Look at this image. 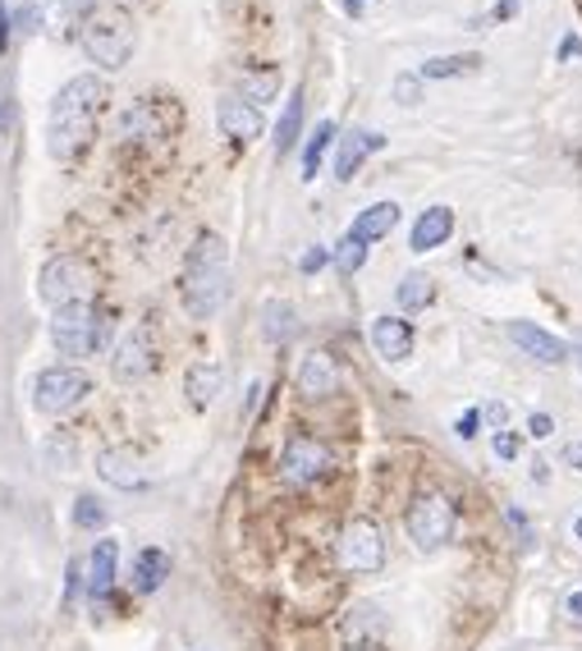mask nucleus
Masks as SVG:
<instances>
[{
    "instance_id": "f257e3e1",
    "label": "nucleus",
    "mask_w": 582,
    "mask_h": 651,
    "mask_svg": "<svg viewBox=\"0 0 582 651\" xmlns=\"http://www.w3.org/2000/svg\"><path fill=\"white\" fill-rule=\"evenodd\" d=\"M106 83L97 73H79L69 79L56 101H51V120H47V147L56 161H73L79 151H88V142L97 138V120L106 110Z\"/></svg>"
},
{
    "instance_id": "f03ea898",
    "label": "nucleus",
    "mask_w": 582,
    "mask_h": 651,
    "mask_svg": "<svg viewBox=\"0 0 582 651\" xmlns=\"http://www.w3.org/2000/svg\"><path fill=\"white\" fill-rule=\"evenodd\" d=\"M179 298L188 317L198 322H211L225 298H229V248L220 235H211V229H203L198 239H193L188 257H184V276H179Z\"/></svg>"
},
{
    "instance_id": "7ed1b4c3",
    "label": "nucleus",
    "mask_w": 582,
    "mask_h": 651,
    "mask_svg": "<svg viewBox=\"0 0 582 651\" xmlns=\"http://www.w3.org/2000/svg\"><path fill=\"white\" fill-rule=\"evenodd\" d=\"M134 47H138V32H134L129 14H120V10H92V19L83 23V51H88V60L110 69V73L134 60Z\"/></svg>"
},
{
    "instance_id": "20e7f679",
    "label": "nucleus",
    "mask_w": 582,
    "mask_h": 651,
    "mask_svg": "<svg viewBox=\"0 0 582 651\" xmlns=\"http://www.w3.org/2000/svg\"><path fill=\"white\" fill-rule=\"evenodd\" d=\"M51 339H56V349L65 358H88L101 349V339H106V322L101 313L92 308V303H65V308H56L51 317Z\"/></svg>"
},
{
    "instance_id": "39448f33",
    "label": "nucleus",
    "mask_w": 582,
    "mask_h": 651,
    "mask_svg": "<svg viewBox=\"0 0 582 651\" xmlns=\"http://www.w3.org/2000/svg\"><path fill=\"white\" fill-rule=\"evenodd\" d=\"M88 395H92V376L83 367H47V372H37V381H32V404H37V413H47V417H60L69 408H79Z\"/></svg>"
},
{
    "instance_id": "423d86ee",
    "label": "nucleus",
    "mask_w": 582,
    "mask_h": 651,
    "mask_svg": "<svg viewBox=\"0 0 582 651\" xmlns=\"http://www.w3.org/2000/svg\"><path fill=\"white\" fill-rule=\"evenodd\" d=\"M404 527L417 551H441L454 537V505L445 501L441 491H422L417 501L404 514Z\"/></svg>"
},
{
    "instance_id": "0eeeda50",
    "label": "nucleus",
    "mask_w": 582,
    "mask_h": 651,
    "mask_svg": "<svg viewBox=\"0 0 582 651\" xmlns=\"http://www.w3.org/2000/svg\"><path fill=\"white\" fill-rule=\"evenodd\" d=\"M88 285H92V272L79 262V257H51L42 266V276H37V294L51 308H65V303H83L88 298Z\"/></svg>"
},
{
    "instance_id": "6e6552de",
    "label": "nucleus",
    "mask_w": 582,
    "mask_h": 651,
    "mask_svg": "<svg viewBox=\"0 0 582 651\" xmlns=\"http://www.w3.org/2000/svg\"><path fill=\"white\" fill-rule=\"evenodd\" d=\"M335 555H339V564L348 573H376L385 564V537H381V527L372 519L344 523L339 542H335Z\"/></svg>"
},
{
    "instance_id": "1a4fd4ad",
    "label": "nucleus",
    "mask_w": 582,
    "mask_h": 651,
    "mask_svg": "<svg viewBox=\"0 0 582 651\" xmlns=\"http://www.w3.org/2000/svg\"><path fill=\"white\" fill-rule=\"evenodd\" d=\"M331 473V450L317 436H289L280 450V477L289 486H313L317 477Z\"/></svg>"
},
{
    "instance_id": "9d476101",
    "label": "nucleus",
    "mask_w": 582,
    "mask_h": 651,
    "mask_svg": "<svg viewBox=\"0 0 582 651\" xmlns=\"http://www.w3.org/2000/svg\"><path fill=\"white\" fill-rule=\"evenodd\" d=\"M157 367V344H151V326H134L120 344H115V358H110V372L120 386H134V381L151 376Z\"/></svg>"
},
{
    "instance_id": "9b49d317",
    "label": "nucleus",
    "mask_w": 582,
    "mask_h": 651,
    "mask_svg": "<svg viewBox=\"0 0 582 651\" xmlns=\"http://www.w3.org/2000/svg\"><path fill=\"white\" fill-rule=\"evenodd\" d=\"M216 125H220V134L229 138V142H253V138H262V129H266V120H262V110L248 101V97H239V92H225L220 101H216Z\"/></svg>"
},
{
    "instance_id": "f8f14e48",
    "label": "nucleus",
    "mask_w": 582,
    "mask_h": 651,
    "mask_svg": "<svg viewBox=\"0 0 582 651\" xmlns=\"http://www.w3.org/2000/svg\"><path fill=\"white\" fill-rule=\"evenodd\" d=\"M510 339L519 344V349H523L527 358L546 363V367H560V363L569 358V344H564L560 335H551V331L532 326V322H510Z\"/></svg>"
},
{
    "instance_id": "ddd939ff",
    "label": "nucleus",
    "mask_w": 582,
    "mask_h": 651,
    "mask_svg": "<svg viewBox=\"0 0 582 651\" xmlns=\"http://www.w3.org/2000/svg\"><path fill=\"white\" fill-rule=\"evenodd\" d=\"M298 395H307V400H322V395H335V386H339V367H335V358L326 354V349H313V354H303L298 358Z\"/></svg>"
},
{
    "instance_id": "4468645a",
    "label": "nucleus",
    "mask_w": 582,
    "mask_h": 651,
    "mask_svg": "<svg viewBox=\"0 0 582 651\" xmlns=\"http://www.w3.org/2000/svg\"><path fill=\"white\" fill-rule=\"evenodd\" d=\"M97 473H101V482H110L115 491H142V486H147V473H142V464H138L134 450H101V454H97Z\"/></svg>"
},
{
    "instance_id": "2eb2a0df",
    "label": "nucleus",
    "mask_w": 582,
    "mask_h": 651,
    "mask_svg": "<svg viewBox=\"0 0 582 651\" xmlns=\"http://www.w3.org/2000/svg\"><path fill=\"white\" fill-rule=\"evenodd\" d=\"M385 138L376 129H354L339 138V151H335V179H354L363 170V161L372 157V151H381Z\"/></svg>"
},
{
    "instance_id": "dca6fc26",
    "label": "nucleus",
    "mask_w": 582,
    "mask_h": 651,
    "mask_svg": "<svg viewBox=\"0 0 582 651\" xmlns=\"http://www.w3.org/2000/svg\"><path fill=\"white\" fill-rule=\"evenodd\" d=\"M372 349L385 363H404L413 354V326L404 317H376L372 322Z\"/></svg>"
},
{
    "instance_id": "f3484780",
    "label": "nucleus",
    "mask_w": 582,
    "mask_h": 651,
    "mask_svg": "<svg viewBox=\"0 0 582 651\" xmlns=\"http://www.w3.org/2000/svg\"><path fill=\"white\" fill-rule=\"evenodd\" d=\"M450 235H454V211H450V207H426V211L417 216V225H413V235H408V248H413V253H432V248H441Z\"/></svg>"
},
{
    "instance_id": "a211bd4d",
    "label": "nucleus",
    "mask_w": 582,
    "mask_h": 651,
    "mask_svg": "<svg viewBox=\"0 0 582 651\" xmlns=\"http://www.w3.org/2000/svg\"><path fill=\"white\" fill-rule=\"evenodd\" d=\"M225 391V367L220 363H193L184 376V395L193 408H211L216 395Z\"/></svg>"
},
{
    "instance_id": "6ab92c4d",
    "label": "nucleus",
    "mask_w": 582,
    "mask_h": 651,
    "mask_svg": "<svg viewBox=\"0 0 582 651\" xmlns=\"http://www.w3.org/2000/svg\"><path fill=\"white\" fill-rule=\"evenodd\" d=\"M395 225H399V203H372L367 211H358L354 229H348V239H358V244H376V239L391 235Z\"/></svg>"
},
{
    "instance_id": "aec40b11",
    "label": "nucleus",
    "mask_w": 582,
    "mask_h": 651,
    "mask_svg": "<svg viewBox=\"0 0 582 651\" xmlns=\"http://www.w3.org/2000/svg\"><path fill=\"white\" fill-rule=\"evenodd\" d=\"M115 564H120V542H97L92 546V560H88V592L92 601H101L110 588H115Z\"/></svg>"
},
{
    "instance_id": "412c9836",
    "label": "nucleus",
    "mask_w": 582,
    "mask_h": 651,
    "mask_svg": "<svg viewBox=\"0 0 582 651\" xmlns=\"http://www.w3.org/2000/svg\"><path fill=\"white\" fill-rule=\"evenodd\" d=\"M37 10H42V23H51L56 32H69L92 19L97 0H37Z\"/></svg>"
},
{
    "instance_id": "4be33fe9",
    "label": "nucleus",
    "mask_w": 582,
    "mask_h": 651,
    "mask_svg": "<svg viewBox=\"0 0 582 651\" xmlns=\"http://www.w3.org/2000/svg\"><path fill=\"white\" fill-rule=\"evenodd\" d=\"M166 579H170V555L161 546L138 551V560H134V588L138 592H157Z\"/></svg>"
},
{
    "instance_id": "5701e85b",
    "label": "nucleus",
    "mask_w": 582,
    "mask_h": 651,
    "mask_svg": "<svg viewBox=\"0 0 582 651\" xmlns=\"http://www.w3.org/2000/svg\"><path fill=\"white\" fill-rule=\"evenodd\" d=\"M262 331H266V339H270V344H289V339H294V331H298V322H294V308H289V303L270 298L266 308H262Z\"/></svg>"
},
{
    "instance_id": "b1692460",
    "label": "nucleus",
    "mask_w": 582,
    "mask_h": 651,
    "mask_svg": "<svg viewBox=\"0 0 582 651\" xmlns=\"http://www.w3.org/2000/svg\"><path fill=\"white\" fill-rule=\"evenodd\" d=\"M395 298H399V308L417 313V308H426V303L436 298V285H432V276H422V272H408V276L399 280V289H395Z\"/></svg>"
},
{
    "instance_id": "393cba45",
    "label": "nucleus",
    "mask_w": 582,
    "mask_h": 651,
    "mask_svg": "<svg viewBox=\"0 0 582 651\" xmlns=\"http://www.w3.org/2000/svg\"><path fill=\"white\" fill-rule=\"evenodd\" d=\"M298 129H303V92H289L285 115H280V125H276V151H280V157H285V151H294Z\"/></svg>"
},
{
    "instance_id": "a878e982",
    "label": "nucleus",
    "mask_w": 582,
    "mask_h": 651,
    "mask_svg": "<svg viewBox=\"0 0 582 651\" xmlns=\"http://www.w3.org/2000/svg\"><path fill=\"white\" fill-rule=\"evenodd\" d=\"M331 138H335V125L322 120L317 134L307 138V147H303V179H317V170H322V161H326V151H331Z\"/></svg>"
},
{
    "instance_id": "bb28decb",
    "label": "nucleus",
    "mask_w": 582,
    "mask_h": 651,
    "mask_svg": "<svg viewBox=\"0 0 582 651\" xmlns=\"http://www.w3.org/2000/svg\"><path fill=\"white\" fill-rule=\"evenodd\" d=\"M482 65V56H436V60H426L422 65V79H458V73H473Z\"/></svg>"
},
{
    "instance_id": "cd10ccee",
    "label": "nucleus",
    "mask_w": 582,
    "mask_h": 651,
    "mask_svg": "<svg viewBox=\"0 0 582 651\" xmlns=\"http://www.w3.org/2000/svg\"><path fill=\"white\" fill-rule=\"evenodd\" d=\"M161 125H157V115H151L147 101H138L129 115H125V138H157Z\"/></svg>"
},
{
    "instance_id": "c85d7f7f",
    "label": "nucleus",
    "mask_w": 582,
    "mask_h": 651,
    "mask_svg": "<svg viewBox=\"0 0 582 651\" xmlns=\"http://www.w3.org/2000/svg\"><path fill=\"white\" fill-rule=\"evenodd\" d=\"M335 257V266H339V272L344 276H354V272H363V262H367V244H358V239H339V248L331 253Z\"/></svg>"
},
{
    "instance_id": "c756f323",
    "label": "nucleus",
    "mask_w": 582,
    "mask_h": 651,
    "mask_svg": "<svg viewBox=\"0 0 582 651\" xmlns=\"http://www.w3.org/2000/svg\"><path fill=\"white\" fill-rule=\"evenodd\" d=\"M73 523L88 527V532L106 527V505L97 501V495H79V501H73Z\"/></svg>"
},
{
    "instance_id": "7c9ffc66",
    "label": "nucleus",
    "mask_w": 582,
    "mask_h": 651,
    "mask_svg": "<svg viewBox=\"0 0 582 651\" xmlns=\"http://www.w3.org/2000/svg\"><path fill=\"white\" fill-rule=\"evenodd\" d=\"M326 262H331V248H322V244H317V248H307V253L298 257V272H303V276H313V272H322Z\"/></svg>"
},
{
    "instance_id": "2f4dec72",
    "label": "nucleus",
    "mask_w": 582,
    "mask_h": 651,
    "mask_svg": "<svg viewBox=\"0 0 582 651\" xmlns=\"http://www.w3.org/2000/svg\"><path fill=\"white\" fill-rule=\"evenodd\" d=\"M527 432H532L536 441H546V436L555 432V417H551V413H532V417H527Z\"/></svg>"
},
{
    "instance_id": "473e14b6",
    "label": "nucleus",
    "mask_w": 582,
    "mask_h": 651,
    "mask_svg": "<svg viewBox=\"0 0 582 651\" xmlns=\"http://www.w3.org/2000/svg\"><path fill=\"white\" fill-rule=\"evenodd\" d=\"M477 423H482V413H477V408H468V413H463L458 423H454V432H458L463 441H473V436H477Z\"/></svg>"
},
{
    "instance_id": "72a5a7b5",
    "label": "nucleus",
    "mask_w": 582,
    "mask_h": 651,
    "mask_svg": "<svg viewBox=\"0 0 582 651\" xmlns=\"http://www.w3.org/2000/svg\"><path fill=\"white\" fill-rule=\"evenodd\" d=\"M495 454H500V458H514V454H519V441H514L510 432H495Z\"/></svg>"
},
{
    "instance_id": "f704fd0d",
    "label": "nucleus",
    "mask_w": 582,
    "mask_h": 651,
    "mask_svg": "<svg viewBox=\"0 0 582 651\" xmlns=\"http://www.w3.org/2000/svg\"><path fill=\"white\" fill-rule=\"evenodd\" d=\"M395 92L404 106H417V79H395Z\"/></svg>"
},
{
    "instance_id": "c9c22d12",
    "label": "nucleus",
    "mask_w": 582,
    "mask_h": 651,
    "mask_svg": "<svg viewBox=\"0 0 582 651\" xmlns=\"http://www.w3.org/2000/svg\"><path fill=\"white\" fill-rule=\"evenodd\" d=\"M564 615L582 624V592H569V596H564Z\"/></svg>"
},
{
    "instance_id": "e433bc0d",
    "label": "nucleus",
    "mask_w": 582,
    "mask_h": 651,
    "mask_svg": "<svg viewBox=\"0 0 582 651\" xmlns=\"http://www.w3.org/2000/svg\"><path fill=\"white\" fill-rule=\"evenodd\" d=\"M569 56H582V42H578V37H564V42H560V60H569Z\"/></svg>"
},
{
    "instance_id": "4c0bfd02",
    "label": "nucleus",
    "mask_w": 582,
    "mask_h": 651,
    "mask_svg": "<svg viewBox=\"0 0 582 651\" xmlns=\"http://www.w3.org/2000/svg\"><path fill=\"white\" fill-rule=\"evenodd\" d=\"M10 42V19H6V0H0V51Z\"/></svg>"
},
{
    "instance_id": "58836bf2",
    "label": "nucleus",
    "mask_w": 582,
    "mask_h": 651,
    "mask_svg": "<svg viewBox=\"0 0 582 651\" xmlns=\"http://www.w3.org/2000/svg\"><path fill=\"white\" fill-rule=\"evenodd\" d=\"M486 417H491V423H500V427H504V417H510V408H504V404H491V408H486Z\"/></svg>"
},
{
    "instance_id": "ea45409f",
    "label": "nucleus",
    "mask_w": 582,
    "mask_h": 651,
    "mask_svg": "<svg viewBox=\"0 0 582 651\" xmlns=\"http://www.w3.org/2000/svg\"><path fill=\"white\" fill-rule=\"evenodd\" d=\"M564 458H569L573 468H582V441H578V445H569V450H564Z\"/></svg>"
},
{
    "instance_id": "a19ab883",
    "label": "nucleus",
    "mask_w": 582,
    "mask_h": 651,
    "mask_svg": "<svg viewBox=\"0 0 582 651\" xmlns=\"http://www.w3.org/2000/svg\"><path fill=\"white\" fill-rule=\"evenodd\" d=\"M573 532H578V537H582V519H578V523H573Z\"/></svg>"
},
{
    "instance_id": "79ce46f5",
    "label": "nucleus",
    "mask_w": 582,
    "mask_h": 651,
    "mask_svg": "<svg viewBox=\"0 0 582 651\" xmlns=\"http://www.w3.org/2000/svg\"><path fill=\"white\" fill-rule=\"evenodd\" d=\"M573 354H578V363H582V339H578V349H573Z\"/></svg>"
}]
</instances>
